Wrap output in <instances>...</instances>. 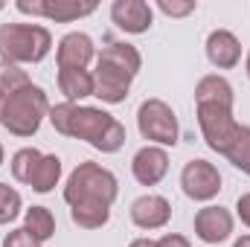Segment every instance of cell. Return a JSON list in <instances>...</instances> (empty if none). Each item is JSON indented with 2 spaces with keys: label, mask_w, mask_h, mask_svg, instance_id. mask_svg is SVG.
Returning a JSON list of instances; mask_svg holds the SVG:
<instances>
[{
  "label": "cell",
  "mask_w": 250,
  "mask_h": 247,
  "mask_svg": "<svg viewBox=\"0 0 250 247\" xmlns=\"http://www.w3.org/2000/svg\"><path fill=\"white\" fill-rule=\"evenodd\" d=\"M117 195V184L105 169H96L90 163H84L73 178L67 189V201L73 204V218L79 224L87 221V212H93L96 224L108 221V201Z\"/></svg>",
  "instance_id": "1"
},
{
  "label": "cell",
  "mask_w": 250,
  "mask_h": 247,
  "mask_svg": "<svg viewBox=\"0 0 250 247\" xmlns=\"http://www.w3.org/2000/svg\"><path fill=\"white\" fill-rule=\"evenodd\" d=\"M53 123L64 134L87 137L102 151H117L120 143H123V128L114 123L108 114H99V111H90V108L62 105V108L53 111Z\"/></svg>",
  "instance_id": "2"
},
{
  "label": "cell",
  "mask_w": 250,
  "mask_h": 247,
  "mask_svg": "<svg viewBox=\"0 0 250 247\" xmlns=\"http://www.w3.org/2000/svg\"><path fill=\"white\" fill-rule=\"evenodd\" d=\"M125 62L140 64L137 53H134L131 47L117 44L114 50L102 53V59H99V76H96V82H93V93H96V96H102V99H108V102H120L125 96L128 82H131V76H134V70H137V67H125Z\"/></svg>",
  "instance_id": "3"
},
{
  "label": "cell",
  "mask_w": 250,
  "mask_h": 247,
  "mask_svg": "<svg viewBox=\"0 0 250 247\" xmlns=\"http://www.w3.org/2000/svg\"><path fill=\"white\" fill-rule=\"evenodd\" d=\"M50 35L41 26H3L0 29V53L6 59L38 62L47 56Z\"/></svg>",
  "instance_id": "4"
},
{
  "label": "cell",
  "mask_w": 250,
  "mask_h": 247,
  "mask_svg": "<svg viewBox=\"0 0 250 247\" xmlns=\"http://www.w3.org/2000/svg\"><path fill=\"white\" fill-rule=\"evenodd\" d=\"M47 108V99L38 87H23L21 93H15L6 108H3V125L15 134H32L38 123H41V114Z\"/></svg>",
  "instance_id": "5"
},
{
  "label": "cell",
  "mask_w": 250,
  "mask_h": 247,
  "mask_svg": "<svg viewBox=\"0 0 250 247\" xmlns=\"http://www.w3.org/2000/svg\"><path fill=\"white\" fill-rule=\"evenodd\" d=\"M140 131L148 140L175 145L178 143V125H175V114L163 105V102H146L140 108Z\"/></svg>",
  "instance_id": "6"
},
{
  "label": "cell",
  "mask_w": 250,
  "mask_h": 247,
  "mask_svg": "<svg viewBox=\"0 0 250 247\" xmlns=\"http://www.w3.org/2000/svg\"><path fill=\"white\" fill-rule=\"evenodd\" d=\"M201 128L207 134V143L215 151H227V145L239 131L230 120V108H221V105H201Z\"/></svg>",
  "instance_id": "7"
},
{
  "label": "cell",
  "mask_w": 250,
  "mask_h": 247,
  "mask_svg": "<svg viewBox=\"0 0 250 247\" xmlns=\"http://www.w3.org/2000/svg\"><path fill=\"white\" fill-rule=\"evenodd\" d=\"M184 192L195 201H207L212 198L218 189H221V178L218 172L207 163V160H192L187 169H184Z\"/></svg>",
  "instance_id": "8"
},
{
  "label": "cell",
  "mask_w": 250,
  "mask_h": 247,
  "mask_svg": "<svg viewBox=\"0 0 250 247\" xmlns=\"http://www.w3.org/2000/svg\"><path fill=\"white\" fill-rule=\"evenodd\" d=\"M166 166H169V160H166V154H163L160 148H143V151L134 157V178H137L140 184L151 186L166 175Z\"/></svg>",
  "instance_id": "9"
},
{
  "label": "cell",
  "mask_w": 250,
  "mask_h": 247,
  "mask_svg": "<svg viewBox=\"0 0 250 247\" xmlns=\"http://www.w3.org/2000/svg\"><path fill=\"white\" fill-rule=\"evenodd\" d=\"M195 230H198V236H201L204 242L215 245V242L227 239V233H230V215H227L221 206H209V209H204V212L195 218Z\"/></svg>",
  "instance_id": "10"
},
{
  "label": "cell",
  "mask_w": 250,
  "mask_h": 247,
  "mask_svg": "<svg viewBox=\"0 0 250 247\" xmlns=\"http://www.w3.org/2000/svg\"><path fill=\"white\" fill-rule=\"evenodd\" d=\"M131 218L140 224V227H160V224H166V218H169V204L163 201V198H157V195H148V198H140V201H134V206H131Z\"/></svg>",
  "instance_id": "11"
},
{
  "label": "cell",
  "mask_w": 250,
  "mask_h": 247,
  "mask_svg": "<svg viewBox=\"0 0 250 247\" xmlns=\"http://www.w3.org/2000/svg\"><path fill=\"white\" fill-rule=\"evenodd\" d=\"M93 56V44L87 35H67L59 47L62 70H82V64Z\"/></svg>",
  "instance_id": "12"
},
{
  "label": "cell",
  "mask_w": 250,
  "mask_h": 247,
  "mask_svg": "<svg viewBox=\"0 0 250 247\" xmlns=\"http://www.w3.org/2000/svg\"><path fill=\"white\" fill-rule=\"evenodd\" d=\"M114 21L128 32H143L151 26V9L146 3H117L114 6Z\"/></svg>",
  "instance_id": "13"
},
{
  "label": "cell",
  "mask_w": 250,
  "mask_h": 247,
  "mask_svg": "<svg viewBox=\"0 0 250 247\" xmlns=\"http://www.w3.org/2000/svg\"><path fill=\"white\" fill-rule=\"evenodd\" d=\"M207 53H209V62L218 67H233L239 62V44L230 32H212L207 41Z\"/></svg>",
  "instance_id": "14"
},
{
  "label": "cell",
  "mask_w": 250,
  "mask_h": 247,
  "mask_svg": "<svg viewBox=\"0 0 250 247\" xmlns=\"http://www.w3.org/2000/svg\"><path fill=\"white\" fill-rule=\"evenodd\" d=\"M59 172H62L59 157H41V160L35 163V169L29 172L26 184H32L38 192H50V189L56 186V181H59Z\"/></svg>",
  "instance_id": "15"
},
{
  "label": "cell",
  "mask_w": 250,
  "mask_h": 247,
  "mask_svg": "<svg viewBox=\"0 0 250 247\" xmlns=\"http://www.w3.org/2000/svg\"><path fill=\"white\" fill-rule=\"evenodd\" d=\"M198 102L201 105H221V108H230L233 102V93H230V84L224 79H204L201 87H198Z\"/></svg>",
  "instance_id": "16"
},
{
  "label": "cell",
  "mask_w": 250,
  "mask_h": 247,
  "mask_svg": "<svg viewBox=\"0 0 250 247\" xmlns=\"http://www.w3.org/2000/svg\"><path fill=\"white\" fill-rule=\"evenodd\" d=\"M62 90L70 99H82L93 93V79L84 76L82 70H62Z\"/></svg>",
  "instance_id": "17"
},
{
  "label": "cell",
  "mask_w": 250,
  "mask_h": 247,
  "mask_svg": "<svg viewBox=\"0 0 250 247\" xmlns=\"http://www.w3.org/2000/svg\"><path fill=\"white\" fill-rule=\"evenodd\" d=\"M26 230H29L32 239H38V242L50 239V233H53V215H50V209L32 206L29 215H26Z\"/></svg>",
  "instance_id": "18"
},
{
  "label": "cell",
  "mask_w": 250,
  "mask_h": 247,
  "mask_svg": "<svg viewBox=\"0 0 250 247\" xmlns=\"http://www.w3.org/2000/svg\"><path fill=\"white\" fill-rule=\"evenodd\" d=\"M224 154H230V160H233L239 169H248L250 172V131L248 128H239V131H236V137H233V143L227 145Z\"/></svg>",
  "instance_id": "19"
},
{
  "label": "cell",
  "mask_w": 250,
  "mask_h": 247,
  "mask_svg": "<svg viewBox=\"0 0 250 247\" xmlns=\"http://www.w3.org/2000/svg\"><path fill=\"white\" fill-rule=\"evenodd\" d=\"M18 206H21V195L15 189H9L6 184H0V224L9 221V218H15Z\"/></svg>",
  "instance_id": "20"
},
{
  "label": "cell",
  "mask_w": 250,
  "mask_h": 247,
  "mask_svg": "<svg viewBox=\"0 0 250 247\" xmlns=\"http://www.w3.org/2000/svg\"><path fill=\"white\" fill-rule=\"evenodd\" d=\"M15 87H29L26 76L15 67H6L0 64V93H15Z\"/></svg>",
  "instance_id": "21"
},
{
  "label": "cell",
  "mask_w": 250,
  "mask_h": 247,
  "mask_svg": "<svg viewBox=\"0 0 250 247\" xmlns=\"http://www.w3.org/2000/svg\"><path fill=\"white\" fill-rule=\"evenodd\" d=\"M6 247H38V239H32L29 230H18L6 239Z\"/></svg>",
  "instance_id": "22"
},
{
  "label": "cell",
  "mask_w": 250,
  "mask_h": 247,
  "mask_svg": "<svg viewBox=\"0 0 250 247\" xmlns=\"http://www.w3.org/2000/svg\"><path fill=\"white\" fill-rule=\"evenodd\" d=\"M239 215H242V221H245V224H250V195L239 198Z\"/></svg>",
  "instance_id": "23"
},
{
  "label": "cell",
  "mask_w": 250,
  "mask_h": 247,
  "mask_svg": "<svg viewBox=\"0 0 250 247\" xmlns=\"http://www.w3.org/2000/svg\"><path fill=\"white\" fill-rule=\"evenodd\" d=\"M157 247H189V245H187V239H181V236H166Z\"/></svg>",
  "instance_id": "24"
},
{
  "label": "cell",
  "mask_w": 250,
  "mask_h": 247,
  "mask_svg": "<svg viewBox=\"0 0 250 247\" xmlns=\"http://www.w3.org/2000/svg\"><path fill=\"white\" fill-rule=\"evenodd\" d=\"M160 9H163V12H169V15H184V12L192 9V6H169V3H163Z\"/></svg>",
  "instance_id": "25"
},
{
  "label": "cell",
  "mask_w": 250,
  "mask_h": 247,
  "mask_svg": "<svg viewBox=\"0 0 250 247\" xmlns=\"http://www.w3.org/2000/svg\"><path fill=\"white\" fill-rule=\"evenodd\" d=\"M131 247H157L154 242H148V239H140V242H134Z\"/></svg>",
  "instance_id": "26"
},
{
  "label": "cell",
  "mask_w": 250,
  "mask_h": 247,
  "mask_svg": "<svg viewBox=\"0 0 250 247\" xmlns=\"http://www.w3.org/2000/svg\"><path fill=\"white\" fill-rule=\"evenodd\" d=\"M236 247H250V236H245V239H239V242H236Z\"/></svg>",
  "instance_id": "27"
},
{
  "label": "cell",
  "mask_w": 250,
  "mask_h": 247,
  "mask_svg": "<svg viewBox=\"0 0 250 247\" xmlns=\"http://www.w3.org/2000/svg\"><path fill=\"white\" fill-rule=\"evenodd\" d=\"M0 120H3V93H0Z\"/></svg>",
  "instance_id": "28"
},
{
  "label": "cell",
  "mask_w": 250,
  "mask_h": 247,
  "mask_svg": "<svg viewBox=\"0 0 250 247\" xmlns=\"http://www.w3.org/2000/svg\"><path fill=\"white\" fill-rule=\"evenodd\" d=\"M248 73H250V59H248Z\"/></svg>",
  "instance_id": "29"
},
{
  "label": "cell",
  "mask_w": 250,
  "mask_h": 247,
  "mask_svg": "<svg viewBox=\"0 0 250 247\" xmlns=\"http://www.w3.org/2000/svg\"><path fill=\"white\" fill-rule=\"evenodd\" d=\"M0 157H3V151H0Z\"/></svg>",
  "instance_id": "30"
}]
</instances>
